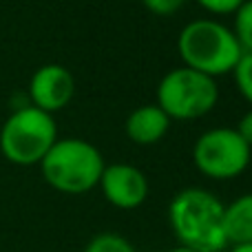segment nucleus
Returning a JSON list of instances; mask_svg holds the SVG:
<instances>
[{
    "instance_id": "nucleus-5",
    "label": "nucleus",
    "mask_w": 252,
    "mask_h": 252,
    "mask_svg": "<svg viewBox=\"0 0 252 252\" xmlns=\"http://www.w3.org/2000/svg\"><path fill=\"white\" fill-rule=\"evenodd\" d=\"M217 102V78L184 64L168 71L157 87V106L170 120H199L208 115Z\"/></svg>"
},
{
    "instance_id": "nucleus-12",
    "label": "nucleus",
    "mask_w": 252,
    "mask_h": 252,
    "mask_svg": "<svg viewBox=\"0 0 252 252\" xmlns=\"http://www.w3.org/2000/svg\"><path fill=\"white\" fill-rule=\"evenodd\" d=\"M84 252H137L128 239L115 232H100L87 244Z\"/></svg>"
},
{
    "instance_id": "nucleus-6",
    "label": "nucleus",
    "mask_w": 252,
    "mask_h": 252,
    "mask_svg": "<svg viewBox=\"0 0 252 252\" xmlns=\"http://www.w3.org/2000/svg\"><path fill=\"white\" fill-rule=\"evenodd\" d=\"M252 148L237 128H210L197 137L192 161L197 170L210 179H235L248 168Z\"/></svg>"
},
{
    "instance_id": "nucleus-13",
    "label": "nucleus",
    "mask_w": 252,
    "mask_h": 252,
    "mask_svg": "<svg viewBox=\"0 0 252 252\" xmlns=\"http://www.w3.org/2000/svg\"><path fill=\"white\" fill-rule=\"evenodd\" d=\"M230 73L235 75V84L239 93L252 104V53H241V58L237 60Z\"/></svg>"
},
{
    "instance_id": "nucleus-15",
    "label": "nucleus",
    "mask_w": 252,
    "mask_h": 252,
    "mask_svg": "<svg viewBox=\"0 0 252 252\" xmlns=\"http://www.w3.org/2000/svg\"><path fill=\"white\" fill-rule=\"evenodd\" d=\"M142 2L155 16H173L186 4V0H142Z\"/></svg>"
},
{
    "instance_id": "nucleus-18",
    "label": "nucleus",
    "mask_w": 252,
    "mask_h": 252,
    "mask_svg": "<svg viewBox=\"0 0 252 252\" xmlns=\"http://www.w3.org/2000/svg\"><path fill=\"white\" fill-rule=\"evenodd\" d=\"M168 252H195V250H190V248H184V246H179V248H173V250H168Z\"/></svg>"
},
{
    "instance_id": "nucleus-17",
    "label": "nucleus",
    "mask_w": 252,
    "mask_h": 252,
    "mask_svg": "<svg viewBox=\"0 0 252 252\" xmlns=\"http://www.w3.org/2000/svg\"><path fill=\"white\" fill-rule=\"evenodd\" d=\"M230 252H252V241H244V244H230Z\"/></svg>"
},
{
    "instance_id": "nucleus-8",
    "label": "nucleus",
    "mask_w": 252,
    "mask_h": 252,
    "mask_svg": "<svg viewBox=\"0 0 252 252\" xmlns=\"http://www.w3.org/2000/svg\"><path fill=\"white\" fill-rule=\"evenodd\" d=\"M73 93H75L73 73L62 64L40 66L29 80L31 104L51 115L66 109V104L73 100Z\"/></svg>"
},
{
    "instance_id": "nucleus-1",
    "label": "nucleus",
    "mask_w": 252,
    "mask_h": 252,
    "mask_svg": "<svg viewBox=\"0 0 252 252\" xmlns=\"http://www.w3.org/2000/svg\"><path fill=\"white\" fill-rule=\"evenodd\" d=\"M168 221L184 248L221 252L228 248L223 230V204L204 188H184L168 206Z\"/></svg>"
},
{
    "instance_id": "nucleus-16",
    "label": "nucleus",
    "mask_w": 252,
    "mask_h": 252,
    "mask_svg": "<svg viewBox=\"0 0 252 252\" xmlns=\"http://www.w3.org/2000/svg\"><path fill=\"white\" fill-rule=\"evenodd\" d=\"M237 133H239L241 139L252 148V109L239 120V124H237Z\"/></svg>"
},
{
    "instance_id": "nucleus-11",
    "label": "nucleus",
    "mask_w": 252,
    "mask_h": 252,
    "mask_svg": "<svg viewBox=\"0 0 252 252\" xmlns=\"http://www.w3.org/2000/svg\"><path fill=\"white\" fill-rule=\"evenodd\" d=\"M232 16H235V20H232V33H235L241 51L252 53V0H244Z\"/></svg>"
},
{
    "instance_id": "nucleus-3",
    "label": "nucleus",
    "mask_w": 252,
    "mask_h": 252,
    "mask_svg": "<svg viewBox=\"0 0 252 252\" xmlns=\"http://www.w3.org/2000/svg\"><path fill=\"white\" fill-rule=\"evenodd\" d=\"M177 53L184 66L206 73L210 78L226 75L241 58V47L230 27L217 20H192L179 31Z\"/></svg>"
},
{
    "instance_id": "nucleus-7",
    "label": "nucleus",
    "mask_w": 252,
    "mask_h": 252,
    "mask_svg": "<svg viewBox=\"0 0 252 252\" xmlns=\"http://www.w3.org/2000/svg\"><path fill=\"white\" fill-rule=\"evenodd\" d=\"M97 186L102 188L104 199L120 210L139 208L148 197L146 175L139 168H135V166L124 164V161L104 166Z\"/></svg>"
},
{
    "instance_id": "nucleus-9",
    "label": "nucleus",
    "mask_w": 252,
    "mask_h": 252,
    "mask_svg": "<svg viewBox=\"0 0 252 252\" xmlns=\"http://www.w3.org/2000/svg\"><path fill=\"white\" fill-rule=\"evenodd\" d=\"M170 122H173V120L157 104H144V106H139V109H135L133 113L126 118L124 130H126V137L133 144L151 146V144H157L168 133Z\"/></svg>"
},
{
    "instance_id": "nucleus-4",
    "label": "nucleus",
    "mask_w": 252,
    "mask_h": 252,
    "mask_svg": "<svg viewBox=\"0 0 252 252\" xmlns=\"http://www.w3.org/2000/svg\"><path fill=\"white\" fill-rule=\"evenodd\" d=\"M58 139L51 113L27 104L16 109L0 128V153L16 166H35Z\"/></svg>"
},
{
    "instance_id": "nucleus-2",
    "label": "nucleus",
    "mask_w": 252,
    "mask_h": 252,
    "mask_svg": "<svg viewBox=\"0 0 252 252\" xmlns=\"http://www.w3.org/2000/svg\"><path fill=\"white\" fill-rule=\"evenodd\" d=\"M44 182L64 195H82L100 184L104 157L91 142L80 137H58L40 161Z\"/></svg>"
},
{
    "instance_id": "nucleus-10",
    "label": "nucleus",
    "mask_w": 252,
    "mask_h": 252,
    "mask_svg": "<svg viewBox=\"0 0 252 252\" xmlns=\"http://www.w3.org/2000/svg\"><path fill=\"white\" fill-rule=\"evenodd\" d=\"M223 230L228 246L252 241V192H246L232 204L223 206Z\"/></svg>"
},
{
    "instance_id": "nucleus-14",
    "label": "nucleus",
    "mask_w": 252,
    "mask_h": 252,
    "mask_svg": "<svg viewBox=\"0 0 252 252\" xmlns=\"http://www.w3.org/2000/svg\"><path fill=\"white\" fill-rule=\"evenodd\" d=\"M195 2L213 16H228V13H235L244 0H195Z\"/></svg>"
}]
</instances>
